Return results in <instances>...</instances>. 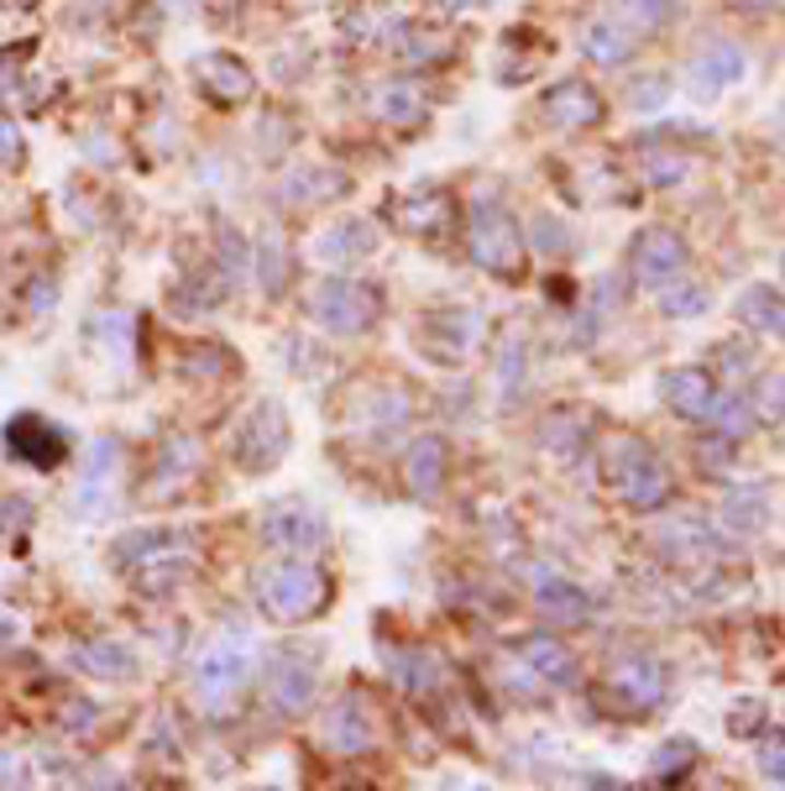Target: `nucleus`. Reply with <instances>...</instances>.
Segmentation results:
<instances>
[{"instance_id": "6", "label": "nucleus", "mask_w": 785, "mask_h": 791, "mask_svg": "<svg viewBox=\"0 0 785 791\" xmlns=\"http://www.w3.org/2000/svg\"><path fill=\"white\" fill-rule=\"evenodd\" d=\"M466 252H472L476 267L498 273V278H519L523 267V241H519V226L503 205H482L466 226Z\"/></svg>"}, {"instance_id": "16", "label": "nucleus", "mask_w": 785, "mask_h": 791, "mask_svg": "<svg viewBox=\"0 0 785 791\" xmlns=\"http://www.w3.org/2000/svg\"><path fill=\"white\" fill-rule=\"evenodd\" d=\"M404 482L414 498H435L446 488V440L440 435H419L404 451Z\"/></svg>"}, {"instance_id": "40", "label": "nucleus", "mask_w": 785, "mask_h": 791, "mask_svg": "<svg viewBox=\"0 0 785 791\" xmlns=\"http://www.w3.org/2000/svg\"><path fill=\"white\" fill-rule=\"evenodd\" d=\"M754 719H764V708H760V702H749V708H738V713H734V729H738V734H743V729H749V723H754Z\"/></svg>"}, {"instance_id": "24", "label": "nucleus", "mask_w": 785, "mask_h": 791, "mask_svg": "<svg viewBox=\"0 0 785 791\" xmlns=\"http://www.w3.org/2000/svg\"><path fill=\"white\" fill-rule=\"evenodd\" d=\"M393 220L404 226L408 237H429L435 226L451 220V205H446V194H408L404 205L393 210Z\"/></svg>"}, {"instance_id": "20", "label": "nucleus", "mask_w": 785, "mask_h": 791, "mask_svg": "<svg viewBox=\"0 0 785 791\" xmlns=\"http://www.w3.org/2000/svg\"><path fill=\"white\" fill-rule=\"evenodd\" d=\"M738 73H743V53L734 48V43H728V48H723V43H713V48L707 53H696V58H691V90H702V95H717V90H723V84H734Z\"/></svg>"}, {"instance_id": "28", "label": "nucleus", "mask_w": 785, "mask_h": 791, "mask_svg": "<svg viewBox=\"0 0 785 791\" xmlns=\"http://www.w3.org/2000/svg\"><path fill=\"white\" fill-rule=\"evenodd\" d=\"M764 519H770V508H764L760 488H738L734 498L723 504V525H734L738 535H754V529H764Z\"/></svg>"}, {"instance_id": "9", "label": "nucleus", "mask_w": 785, "mask_h": 791, "mask_svg": "<svg viewBox=\"0 0 785 791\" xmlns=\"http://www.w3.org/2000/svg\"><path fill=\"white\" fill-rule=\"evenodd\" d=\"M288 451V420L284 409L273 404V399H262L252 414H246V425L236 431V461L246 472H273Z\"/></svg>"}, {"instance_id": "25", "label": "nucleus", "mask_w": 785, "mask_h": 791, "mask_svg": "<svg viewBox=\"0 0 785 791\" xmlns=\"http://www.w3.org/2000/svg\"><path fill=\"white\" fill-rule=\"evenodd\" d=\"M581 48H587V58H597V64H623V58L634 53V32L623 22H592L587 37H581Z\"/></svg>"}, {"instance_id": "17", "label": "nucleus", "mask_w": 785, "mask_h": 791, "mask_svg": "<svg viewBox=\"0 0 785 791\" xmlns=\"http://www.w3.org/2000/svg\"><path fill=\"white\" fill-rule=\"evenodd\" d=\"M545 116L555 126H592V121H602V95L587 79H566L545 95Z\"/></svg>"}, {"instance_id": "36", "label": "nucleus", "mask_w": 785, "mask_h": 791, "mask_svg": "<svg viewBox=\"0 0 785 791\" xmlns=\"http://www.w3.org/2000/svg\"><path fill=\"white\" fill-rule=\"evenodd\" d=\"M16 163H22V131L0 121V169H16Z\"/></svg>"}, {"instance_id": "34", "label": "nucleus", "mask_w": 785, "mask_h": 791, "mask_svg": "<svg viewBox=\"0 0 785 791\" xmlns=\"http://www.w3.org/2000/svg\"><path fill=\"white\" fill-rule=\"evenodd\" d=\"M623 11H628L639 26H655V22H666L670 16V0H623Z\"/></svg>"}, {"instance_id": "43", "label": "nucleus", "mask_w": 785, "mask_h": 791, "mask_svg": "<svg viewBox=\"0 0 785 791\" xmlns=\"http://www.w3.org/2000/svg\"><path fill=\"white\" fill-rule=\"evenodd\" d=\"M220 5H231V0H220Z\"/></svg>"}, {"instance_id": "33", "label": "nucleus", "mask_w": 785, "mask_h": 791, "mask_svg": "<svg viewBox=\"0 0 785 791\" xmlns=\"http://www.w3.org/2000/svg\"><path fill=\"white\" fill-rule=\"evenodd\" d=\"M660 305H666V314H696V310H707V294L702 288H670V284H660Z\"/></svg>"}, {"instance_id": "26", "label": "nucleus", "mask_w": 785, "mask_h": 791, "mask_svg": "<svg viewBox=\"0 0 785 791\" xmlns=\"http://www.w3.org/2000/svg\"><path fill=\"white\" fill-rule=\"evenodd\" d=\"M738 320L749 331H764V336H781V288H749L738 299Z\"/></svg>"}, {"instance_id": "14", "label": "nucleus", "mask_w": 785, "mask_h": 791, "mask_svg": "<svg viewBox=\"0 0 785 791\" xmlns=\"http://www.w3.org/2000/svg\"><path fill=\"white\" fill-rule=\"evenodd\" d=\"M681 263H686V241L676 237V231H666V226H655V231H644L639 241H634V278L649 288L670 284L676 273H681Z\"/></svg>"}, {"instance_id": "29", "label": "nucleus", "mask_w": 785, "mask_h": 791, "mask_svg": "<svg viewBox=\"0 0 785 791\" xmlns=\"http://www.w3.org/2000/svg\"><path fill=\"white\" fill-rule=\"evenodd\" d=\"M691 766H696V744H691V740H670L666 749L655 755V787H676Z\"/></svg>"}, {"instance_id": "18", "label": "nucleus", "mask_w": 785, "mask_h": 791, "mask_svg": "<svg viewBox=\"0 0 785 791\" xmlns=\"http://www.w3.org/2000/svg\"><path fill=\"white\" fill-rule=\"evenodd\" d=\"M534 598H540V608H545L550 619H561V623H587L592 619V598L581 593V587H572L566 576H555V572H534Z\"/></svg>"}, {"instance_id": "39", "label": "nucleus", "mask_w": 785, "mask_h": 791, "mask_svg": "<svg viewBox=\"0 0 785 791\" xmlns=\"http://www.w3.org/2000/svg\"><path fill=\"white\" fill-rule=\"evenodd\" d=\"M764 776H770V787H781V776H785V766H781V740L770 734V744H764Z\"/></svg>"}, {"instance_id": "11", "label": "nucleus", "mask_w": 785, "mask_h": 791, "mask_svg": "<svg viewBox=\"0 0 785 791\" xmlns=\"http://www.w3.org/2000/svg\"><path fill=\"white\" fill-rule=\"evenodd\" d=\"M660 393H666L670 414H681L691 425L713 420L717 404H723V388H717V378L707 367H676V372H666V378H660Z\"/></svg>"}, {"instance_id": "5", "label": "nucleus", "mask_w": 785, "mask_h": 791, "mask_svg": "<svg viewBox=\"0 0 785 791\" xmlns=\"http://www.w3.org/2000/svg\"><path fill=\"white\" fill-rule=\"evenodd\" d=\"M314 687H320V666H314L310 650H278L267 655L262 666V697L278 719H299L314 702Z\"/></svg>"}, {"instance_id": "27", "label": "nucleus", "mask_w": 785, "mask_h": 791, "mask_svg": "<svg viewBox=\"0 0 785 791\" xmlns=\"http://www.w3.org/2000/svg\"><path fill=\"white\" fill-rule=\"evenodd\" d=\"M393 681L408 697H429V687H435V655L429 650H399L393 655Z\"/></svg>"}, {"instance_id": "15", "label": "nucleus", "mask_w": 785, "mask_h": 791, "mask_svg": "<svg viewBox=\"0 0 785 791\" xmlns=\"http://www.w3.org/2000/svg\"><path fill=\"white\" fill-rule=\"evenodd\" d=\"M320 740L331 755H361V749H372V719H367V708H361L357 697H346V702H335L325 723H320Z\"/></svg>"}, {"instance_id": "35", "label": "nucleus", "mask_w": 785, "mask_h": 791, "mask_svg": "<svg viewBox=\"0 0 785 791\" xmlns=\"http://www.w3.org/2000/svg\"><path fill=\"white\" fill-rule=\"evenodd\" d=\"M681 173H686L681 152H676V158H666V152H649V179H655V184H681Z\"/></svg>"}, {"instance_id": "38", "label": "nucleus", "mask_w": 785, "mask_h": 791, "mask_svg": "<svg viewBox=\"0 0 785 791\" xmlns=\"http://www.w3.org/2000/svg\"><path fill=\"white\" fill-rule=\"evenodd\" d=\"M760 409L770 420H781V372H770V388L760 383Z\"/></svg>"}, {"instance_id": "1", "label": "nucleus", "mask_w": 785, "mask_h": 791, "mask_svg": "<svg viewBox=\"0 0 785 791\" xmlns=\"http://www.w3.org/2000/svg\"><path fill=\"white\" fill-rule=\"evenodd\" d=\"M252 593H257L262 619L304 623L331 603V576L320 572V566H310L304 555H293V561H278V566H262Z\"/></svg>"}, {"instance_id": "8", "label": "nucleus", "mask_w": 785, "mask_h": 791, "mask_svg": "<svg viewBox=\"0 0 785 791\" xmlns=\"http://www.w3.org/2000/svg\"><path fill=\"white\" fill-rule=\"evenodd\" d=\"M262 540L273 546V551L284 555H314L320 546H325V519L314 514L304 498H284V504H267L262 508Z\"/></svg>"}, {"instance_id": "21", "label": "nucleus", "mask_w": 785, "mask_h": 791, "mask_svg": "<svg viewBox=\"0 0 785 791\" xmlns=\"http://www.w3.org/2000/svg\"><path fill=\"white\" fill-rule=\"evenodd\" d=\"M73 666L100 676V681H126V676L137 672V655H131L126 645H116V640H95V645L73 650Z\"/></svg>"}, {"instance_id": "13", "label": "nucleus", "mask_w": 785, "mask_h": 791, "mask_svg": "<svg viewBox=\"0 0 785 791\" xmlns=\"http://www.w3.org/2000/svg\"><path fill=\"white\" fill-rule=\"evenodd\" d=\"M608 692L623 697L628 713H655L666 702V666L649 661V655H623L608 676Z\"/></svg>"}, {"instance_id": "42", "label": "nucleus", "mask_w": 785, "mask_h": 791, "mask_svg": "<svg viewBox=\"0 0 785 791\" xmlns=\"http://www.w3.org/2000/svg\"><path fill=\"white\" fill-rule=\"evenodd\" d=\"M446 5H455V11H466V5H482V0H446Z\"/></svg>"}, {"instance_id": "30", "label": "nucleus", "mask_w": 785, "mask_h": 791, "mask_svg": "<svg viewBox=\"0 0 785 791\" xmlns=\"http://www.w3.org/2000/svg\"><path fill=\"white\" fill-rule=\"evenodd\" d=\"M194 472V440H168L163 446V472L152 478V498H163L173 478H189Z\"/></svg>"}, {"instance_id": "4", "label": "nucleus", "mask_w": 785, "mask_h": 791, "mask_svg": "<svg viewBox=\"0 0 785 791\" xmlns=\"http://www.w3.org/2000/svg\"><path fill=\"white\" fill-rule=\"evenodd\" d=\"M310 314L331 336H361L372 331L382 314V288L367 278H325L310 294Z\"/></svg>"}, {"instance_id": "10", "label": "nucleus", "mask_w": 785, "mask_h": 791, "mask_svg": "<svg viewBox=\"0 0 785 791\" xmlns=\"http://www.w3.org/2000/svg\"><path fill=\"white\" fill-rule=\"evenodd\" d=\"M5 451L16 456V461H26V467H58L64 456H69V435L58 431L53 420H43V414H16L11 425H5Z\"/></svg>"}, {"instance_id": "12", "label": "nucleus", "mask_w": 785, "mask_h": 791, "mask_svg": "<svg viewBox=\"0 0 785 791\" xmlns=\"http://www.w3.org/2000/svg\"><path fill=\"white\" fill-rule=\"evenodd\" d=\"M508 672L529 676L534 687H566V681H576V655L550 634H529V640H519Z\"/></svg>"}, {"instance_id": "32", "label": "nucleus", "mask_w": 785, "mask_h": 791, "mask_svg": "<svg viewBox=\"0 0 785 791\" xmlns=\"http://www.w3.org/2000/svg\"><path fill=\"white\" fill-rule=\"evenodd\" d=\"M545 440H550V451H561V461H572V456L587 446V425H581L576 414H561V420L545 425Z\"/></svg>"}, {"instance_id": "41", "label": "nucleus", "mask_w": 785, "mask_h": 791, "mask_svg": "<svg viewBox=\"0 0 785 791\" xmlns=\"http://www.w3.org/2000/svg\"><path fill=\"white\" fill-rule=\"evenodd\" d=\"M11 640H16V619L5 614V619H0V645H11Z\"/></svg>"}, {"instance_id": "23", "label": "nucleus", "mask_w": 785, "mask_h": 791, "mask_svg": "<svg viewBox=\"0 0 785 791\" xmlns=\"http://www.w3.org/2000/svg\"><path fill=\"white\" fill-rule=\"evenodd\" d=\"M372 247H378L372 226H367V220H346V226H331V231H325L320 257H325V263H351V257H367Z\"/></svg>"}, {"instance_id": "7", "label": "nucleus", "mask_w": 785, "mask_h": 791, "mask_svg": "<svg viewBox=\"0 0 785 791\" xmlns=\"http://www.w3.org/2000/svg\"><path fill=\"white\" fill-rule=\"evenodd\" d=\"M482 336H487V320L476 310H435V314H425V325H419V346H425L429 362H440V367L472 362Z\"/></svg>"}, {"instance_id": "2", "label": "nucleus", "mask_w": 785, "mask_h": 791, "mask_svg": "<svg viewBox=\"0 0 785 791\" xmlns=\"http://www.w3.org/2000/svg\"><path fill=\"white\" fill-rule=\"evenodd\" d=\"M257 676V645L246 629H220L205 655L194 661V692L210 713H231L236 697L246 692V681Z\"/></svg>"}, {"instance_id": "37", "label": "nucleus", "mask_w": 785, "mask_h": 791, "mask_svg": "<svg viewBox=\"0 0 785 791\" xmlns=\"http://www.w3.org/2000/svg\"><path fill=\"white\" fill-rule=\"evenodd\" d=\"M534 231H540V247H545V252H566V226H561V220H550V216H540L534 220Z\"/></svg>"}, {"instance_id": "3", "label": "nucleus", "mask_w": 785, "mask_h": 791, "mask_svg": "<svg viewBox=\"0 0 785 791\" xmlns=\"http://www.w3.org/2000/svg\"><path fill=\"white\" fill-rule=\"evenodd\" d=\"M602 472H608V482L619 488L623 504L639 508V514H649V508H660L670 498L666 461L649 451L644 440H613V446L602 451Z\"/></svg>"}, {"instance_id": "44", "label": "nucleus", "mask_w": 785, "mask_h": 791, "mask_svg": "<svg viewBox=\"0 0 785 791\" xmlns=\"http://www.w3.org/2000/svg\"><path fill=\"white\" fill-rule=\"evenodd\" d=\"M749 5H760V0H749Z\"/></svg>"}, {"instance_id": "22", "label": "nucleus", "mask_w": 785, "mask_h": 791, "mask_svg": "<svg viewBox=\"0 0 785 791\" xmlns=\"http://www.w3.org/2000/svg\"><path fill=\"white\" fill-rule=\"evenodd\" d=\"M199 84L210 100H226V105L252 95V73L241 69L236 58H199Z\"/></svg>"}, {"instance_id": "19", "label": "nucleus", "mask_w": 785, "mask_h": 791, "mask_svg": "<svg viewBox=\"0 0 785 791\" xmlns=\"http://www.w3.org/2000/svg\"><path fill=\"white\" fill-rule=\"evenodd\" d=\"M168 555H189V535L178 529H137L116 540V561H131V572L147 561H168Z\"/></svg>"}, {"instance_id": "31", "label": "nucleus", "mask_w": 785, "mask_h": 791, "mask_svg": "<svg viewBox=\"0 0 785 791\" xmlns=\"http://www.w3.org/2000/svg\"><path fill=\"white\" fill-rule=\"evenodd\" d=\"M419 111H425V95L414 84H393V90L378 95V116L388 121H419Z\"/></svg>"}]
</instances>
